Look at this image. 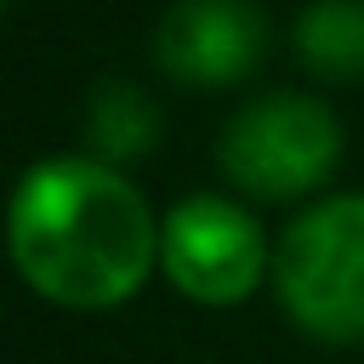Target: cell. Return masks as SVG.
<instances>
[{"label": "cell", "instance_id": "1", "mask_svg": "<svg viewBox=\"0 0 364 364\" xmlns=\"http://www.w3.org/2000/svg\"><path fill=\"white\" fill-rule=\"evenodd\" d=\"M23 284L57 307H119L159 267V222L136 182L97 154H57L23 171L6 216Z\"/></svg>", "mask_w": 364, "mask_h": 364}, {"label": "cell", "instance_id": "2", "mask_svg": "<svg viewBox=\"0 0 364 364\" xmlns=\"http://www.w3.org/2000/svg\"><path fill=\"white\" fill-rule=\"evenodd\" d=\"M273 284L296 330L318 341H364V193H336L301 210L273 250Z\"/></svg>", "mask_w": 364, "mask_h": 364}, {"label": "cell", "instance_id": "4", "mask_svg": "<svg viewBox=\"0 0 364 364\" xmlns=\"http://www.w3.org/2000/svg\"><path fill=\"white\" fill-rule=\"evenodd\" d=\"M159 273L199 307H233L267 279V233L245 205L193 193L159 222Z\"/></svg>", "mask_w": 364, "mask_h": 364}, {"label": "cell", "instance_id": "7", "mask_svg": "<svg viewBox=\"0 0 364 364\" xmlns=\"http://www.w3.org/2000/svg\"><path fill=\"white\" fill-rule=\"evenodd\" d=\"M296 57L324 80H364V0H307L296 17Z\"/></svg>", "mask_w": 364, "mask_h": 364}, {"label": "cell", "instance_id": "6", "mask_svg": "<svg viewBox=\"0 0 364 364\" xmlns=\"http://www.w3.org/2000/svg\"><path fill=\"white\" fill-rule=\"evenodd\" d=\"M85 142L97 159L108 165H125V159H142L154 142H159V102L148 91H136L131 80H108L91 91L85 102Z\"/></svg>", "mask_w": 364, "mask_h": 364}, {"label": "cell", "instance_id": "5", "mask_svg": "<svg viewBox=\"0 0 364 364\" xmlns=\"http://www.w3.org/2000/svg\"><path fill=\"white\" fill-rule=\"evenodd\" d=\"M267 51V17L256 0H176L159 17L154 57L182 85H233Z\"/></svg>", "mask_w": 364, "mask_h": 364}, {"label": "cell", "instance_id": "3", "mask_svg": "<svg viewBox=\"0 0 364 364\" xmlns=\"http://www.w3.org/2000/svg\"><path fill=\"white\" fill-rule=\"evenodd\" d=\"M228 182L250 199H301L341 159V125L318 97L267 91L245 102L216 142Z\"/></svg>", "mask_w": 364, "mask_h": 364}]
</instances>
